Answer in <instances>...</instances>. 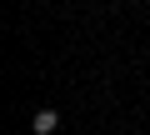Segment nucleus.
Listing matches in <instances>:
<instances>
[{
    "label": "nucleus",
    "mask_w": 150,
    "mask_h": 135,
    "mask_svg": "<svg viewBox=\"0 0 150 135\" xmlns=\"http://www.w3.org/2000/svg\"><path fill=\"white\" fill-rule=\"evenodd\" d=\"M55 130H60V110H50V105H45V110H35V115H30V135H55Z\"/></svg>",
    "instance_id": "f257e3e1"
}]
</instances>
